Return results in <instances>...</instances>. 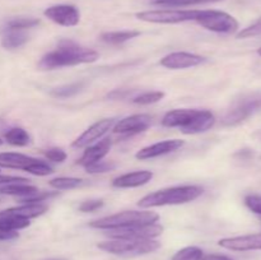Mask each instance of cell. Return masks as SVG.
Wrapping results in <instances>:
<instances>
[{
	"label": "cell",
	"mask_w": 261,
	"mask_h": 260,
	"mask_svg": "<svg viewBox=\"0 0 261 260\" xmlns=\"http://www.w3.org/2000/svg\"><path fill=\"white\" fill-rule=\"evenodd\" d=\"M203 255V250L199 249V247L188 246L178 250V251L173 255L172 260H201Z\"/></svg>",
	"instance_id": "obj_29"
},
{
	"label": "cell",
	"mask_w": 261,
	"mask_h": 260,
	"mask_svg": "<svg viewBox=\"0 0 261 260\" xmlns=\"http://www.w3.org/2000/svg\"><path fill=\"white\" fill-rule=\"evenodd\" d=\"M261 96H250L237 101L224 115L222 122L226 126H233L249 119L255 111L260 109Z\"/></svg>",
	"instance_id": "obj_8"
},
{
	"label": "cell",
	"mask_w": 261,
	"mask_h": 260,
	"mask_svg": "<svg viewBox=\"0 0 261 260\" xmlns=\"http://www.w3.org/2000/svg\"><path fill=\"white\" fill-rule=\"evenodd\" d=\"M38 24H40V19H36V18H14V19H10L7 23L5 30L25 31Z\"/></svg>",
	"instance_id": "obj_28"
},
{
	"label": "cell",
	"mask_w": 261,
	"mask_h": 260,
	"mask_svg": "<svg viewBox=\"0 0 261 260\" xmlns=\"http://www.w3.org/2000/svg\"><path fill=\"white\" fill-rule=\"evenodd\" d=\"M245 204H246V206L252 213L261 216V195L250 194V195H247L245 198Z\"/></svg>",
	"instance_id": "obj_35"
},
{
	"label": "cell",
	"mask_w": 261,
	"mask_h": 260,
	"mask_svg": "<svg viewBox=\"0 0 261 260\" xmlns=\"http://www.w3.org/2000/svg\"><path fill=\"white\" fill-rule=\"evenodd\" d=\"M28 172L32 173L35 176H47L50 173L54 172V168L51 167L48 163H46L45 161L36 160L35 163L31 166V168L28 170Z\"/></svg>",
	"instance_id": "obj_31"
},
{
	"label": "cell",
	"mask_w": 261,
	"mask_h": 260,
	"mask_svg": "<svg viewBox=\"0 0 261 260\" xmlns=\"http://www.w3.org/2000/svg\"><path fill=\"white\" fill-rule=\"evenodd\" d=\"M261 35V17L256 22L252 23L251 25L249 27L244 28L242 31H240L237 33L236 37L237 38H250V37H255V36H260Z\"/></svg>",
	"instance_id": "obj_33"
},
{
	"label": "cell",
	"mask_w": 261,
	"mask_h": 260,
	"mask_svg": "<svg viewBox=\"0 0 261 260\" xmlns=\"http://www.w3.org/2000/svg\"><path fill=\"white\" fill-rule=\"evenodd\" d=\"M216 122V117L209 110L177 109L168 111L163 116L162 125L178 127L184 134H200L208 132Z\"/></svg>",
	"instance_id": "obj_2"
},
{
	"label": "cell",
	"mask_w": 261,
	"mask_h": 260,
	"mask_svg": "<svg viewBox=\"0 0 261 260\" xmlns=\"http://www.w3.org/2000/svg\"><path fill=\"white\" fill-rule=\"evenodd\" d=\"M219 246L232 251H252L261 250V233L245 235V236L227 237L219 240Z\"/></svg>",
	"instance_id": "obj_14"
},
{
	"label": "cell",
	"mask_w": 261,
	"mask_h": 260,
	"mask_svg": "<svg viewBox=\"0 0 261 260\" xmlns=\"http://www.w3.org/2000/svg\"><path fill=\"white\" fill-rule=\"evenodd\" d=\"M103 200L101 199H92V200H86L79 205V211L83 213H89V212H96L103 206Z\"/></svg>",
	"instance_id": "obj_36"
},
{
	"label": "cell",
	"mask_w": 261,
	"mask_h": 260,
	"mask_svg": "<svg viewBox=\"0 0 261 260\" xmlns=\"http://www.w3.org/2000/svg\"><path fill=\"white\" fill-rule=\"evenodd\" d=\"M83 87H84L83 82L65 84V86H61V87H58V88L53 89L50 94L53 97H55V98H69V97H73L75 96L76 93H79Z\"/></svg>",
	"instance_id": "obj_25"
},
{
	"label": "cell",
	"mask_w": 261,
	"mask_h": 260,
	"mask_svg": "<svg viewBox=\"0 0 261 260\" xmlns=\"http://www.w3.org/2000/svg\"><path fill=\"white\" fill-rule=\"evenodd\" d=\"M150 124H152V116H149V115H132V116H127L116 122L114 125V132L116 134L125 135V137H129V135L132 137V135L145 132L150 126Z\"/></svg>",
	"instance_id": "obj_11"
},
{
	"label": "cell",
	"mask_w": 261,
	"mask_h": 260,
	"mask_svg": "<svg viewBox=\"0 0 261 260\" xmlns=\"http://www.w3.org/2000/svg\"><path fill=\"white\" fill-rule=\"evenodd\" d=\"M153 178L152 171L142 170V171H134V172H127L124 175L119 176V177L114 178L112 185L115 188H138V186H143L145 184L149 183Z\"/></svg>",
	"instance_id": "obj_17"
},
{
	"label": "cell",
	"mask_w": 261,
	"mask_h": 260,
	"mask_svg": "<svg viewBox=\"0 0 261 260\" xmlns=\"http://www.w3.org/2000/svg\"><path fill=\"white\" fill-rule=\"evenodd\" d=\"M185 145V142L181 139H170V140H163V142L154 143L152 145L143 148L139 152L135 154V157L140 161L150 160V158L161 157V155L168 154L175 150H178Z\"/></svg>",
	"instance_id": "obj_15"
},
{
	"label": "cell",
	"mask_w": 261,
	"mask_h": 260,
	"mask_svg": "<svg viewBox=\"0 0 261 260\" xmlns=\"http://www.w3.org/2000/svg\"><path fill=\"white\" fill-rule=\"evenodd\" d=\"M222 0H155L153 2L154 5L165 8H180L189 7V5H198V4H208V3H218Z\"/></svg>",
	"instance_id": "obj_26"
},
{
	"label": "cell",
	"mask_w": 261,
	"mask_h": 260,
	"mask_svg": "<svg viewBox=\"0 0 261 260\" xmlns=\"http://www.w3.org/2000/svg\"><path fill=\"white\" fill-rule=\"evenodd\" d=\"M163 227L158 223L138 224V226L125 227V228L109 229L107 235L112 239L121 240H154L162 235Z\"/></svg>",
	"instance_id": "obj_9"
},
{
	"label": "cell",
	"mask_w": 261,
	"mask_h": 260,
	"mask_svg": "<svg viewBox=\"0 0 261 260\" xmlns=\"http://www.w3.org/2000/svg\"><path fill=\"white\" fill-rule=\"evenodd\" d=\"M163 97H165V93L161 91L144 92V93L134 97L132 101H133V103H135V105H153V103H157V102L162 101Z\"/></svg>",
	"instance_id": "obj_30"
},
{
	"label": "cell",
	"mask_w": 261,
	"mask_h": 260,
	"mask_svg": "<svg viewBox=\"0 0 261 260\" xmlns=\"http://www.w3.org/2000/svg\"><path fill=\"white\" fill-rule=\"evenodd\" d=\"M111 139H103L101 142L96 143V144L89 145L76 163L83 166V167H87V166L93 165L98 161H102L111 149Z\"/></svg>",
	"instance_id": "obj_16"
},
{
	"label": "cell",
	"mask_w": 261,
	"mask_h": 260,
	"mask_svg": "<svg viewBox=\"0 0 261 260\" xmlns=\"http://www.w3.org/2000/svg\"><path fill=\"white\" fill-rule=\"evenodd\" d=\"M45 155L51 162L61 163L66 160V153L61 148H50L45 152Z\"/></svg>",
	"instance_id": "obj_37"
},
{
	"label": "cell",
	"mask_w": 261,
	"mask_h": 260,
	"mask_svg": "<svg viewBox=\"0 0 261 260\" xmlns=\"http://www.w3.org/2000/svg\"><path fill=\"white\" fill-rule=\"evenodd\" d=\"M86 168V172L88 173H105V172H109V171H112L116 168V165L112 162H106V161H98V162L93 163V165H89L87 166Z\"/></svg>",
	"instance_id": "obj_32"
},
{
	"label": "cell",
	"mask_w": 261,
	"mask_h": 260,
	"mask_svg": "<svg viewBox=\"0 0 261 260\" xmlns=\"http://www.w3.org/2000/svg\"><path fill=\"white\" fill-rule=\"evenodd\" d=\"M200 10H181V9H157L145 10L135 14L140 20L149 23H163V24H175V23L195 20Z\"/></svg>",
	"instance_id": "obj_7"
},
{
	"label": "cell",
	"mask_w": 261,
	"mask_h": 260,
	"mask_svg": "<svg viewBox=\"0 0 261 260\" xmlns=\"http://www.w3.org/2000/svg\"><path fill=\"white\" fill-rule=\"evenodd\" d=\"M83 180L78 177H56L50 180L51 188L56 189V190H71L78 186L82 185Z\"/></svg>",
	"instance_id": "obj_27"
},
{
	"label": "cell",
	"mask_w": 261,
	"mask_h": 260,
	"mask_svg": "<svg viewBox=\"0 0 261 260\" xmlns=\"http://www.w3.org/2000/svg\"><path fill=\"white\" fill-rule=\"evenodd\" d=\"M19 237L17 231H2L0 229V241H10Z\"/></svg>",
	"instance_id": "obj_40"
},
{
	"label": "cell",
	"mask_w": 261,
	"mask_h": 260,
	"mask_svg": "<svg viewBox=\"0 0 261 260\" xmlns=\"http://www.w3.org/2000/svg\"><path fill=\"white\" fill-rule=\"evenodd\" d=\"M0 145H3V140L2 139H0Z\"/></svg>",
	"instance_id": "obj_43"
},
{
	"label": "cell",
	"mask_w": 261,
	"mask_h": 260,
	"mask_svg": "<svg viewBox=\"0 0 261 260\" xmlns=\"http://www.w3.org/2000/svg\"><path fill=\"white\" fill-rule=\"evenodd\" d=\"M204 193L203 188L196 185L173 186L148 194L138 201L140 208H154L163 205H177V204L190 203L198 199Z\"/></svg>",
	"instance_id": "obj_3"
},
{
	"label": "cell",
	"mask_w": 261,
	"mask_h": 260,
	"mask_svg": "<svg viewBox=\"0 0 261 260\" xmlns=\"http://www.w3.org/2000/svg\"><path fill=\"white\" fill-rule=\"evenodd\" d=\"M36 160L37 158L22 154V153L4 152L0 153V167L15 168V170H23L28 172Z\"/></svg>",
	"instance_id": "obj_18"
},
{
	"label": "cell",
	"mask_w": 261,
	"mask_h": 260,
	"mask_svg": "<svg viewBox=\"0 0 261 260\" xmlns=\"http://www.w3.org/2000/svg\"><path fill=\"white\" fill-rule=\"evenodd\" d=\"M195 22L208 31L217 33L231 35L239 30V22L236 18L222 10H200Z\"/></svg>",
	"instance_id": "obj_6"
},
{
	"label": "cell",
	"mask_w": 261,
	"mask_h": 260,
	"mask_svg": "<svg viewBox=\"0 0 261 260\" xmlns=\"http://www.w3.org/2000/svg\"><path fill=\"white\" fill-rule=\"evenodd\" d=\"M5 140L15 147H24L31 142V135L22 127H12L5 133Z\"/></svg>",
	"instance_id": "obj_24"
},
{
	"label": "cell",
	"mask_w": 261,
	"mask_h": 260,
	"mask_svg": "<svg viewBox=\"0 0 261 260\" xmlns=\"http://www.w3.org/2000/svg\"><path fill=\"white\" fill-rule=\"evenodd\" d=\"M201 260H234L232 257L226 256V255H219V254H208L203 255Z\"/></svg>",
	"instance_id": "obj_41"
},
{
	"label": "cell",
	"mask_w": 261,
	"mask_h": 260,
	"mask_svg": "<svg viewBox=\"0 0 261 260\" xmlns=\"http://www.w3.org/2000/svg\"><path fill=\"white\" fill-rule=\"evenodd\" d=\"M38 191L40 190L36 186L27 185L25 183L10 184V185H4L3 188H0V194L19 196V198H27V196L35 195Z\"/></svg>",
	"instance_id": "obj_22"
},
{
	"label": "cell",
	"mask_w": 261,
	"mask_h": 260,
	"mask_svg": "<svg viewBox=\"0 0 261 260\" xmlns=\"http://www.w3.org/2000/svg\"><path fill=\"white\" fill-rule=\"evenodd\" d=\"M97 247L103 251L120 256H138L157 251L161 244L155 240H121L114 239L99 242Z\"/></svg>",
	"instance_id": "obj_5"
},
{
	"label": "cell",
	"mask_w": 261,
	"mask_h": 260,
	"mask_svg": "<svg viewBox=\"0 0 261 260\" xmlns=\"http://www.w3.org/2000/svg\"><path fill=\"white\" fill-rule=\"evenodd\" d=\"M46 18L53 20L54 23L64 27H73L81 20V13L78 8L70 4H59L47 8L43 12Z\"/></svg>",
	"instance_id": "obj_10"
},
{
	"label": "cell",
	"mask_w": 261,
	"mask_h": 260,
	"mask_svg": "<svg viewBox=\"0 0 261 260\" xmlns=\"http://www.w3.org/2000/svg\"><path fill=\"white\" fill-rule=\"evenodd\" d=\"M30 36L25 31L20 30H5L3 36L2 45L7 50H14V48L22 47L28 41Z\"/></svg>",
	"instance_id": "obj_20"
},
{
	"label": "cell",
	"mask_w": 261,
	"mask_h": 260,
	"mask_svg": "<svg viewBox=\"0 0 261 260\" xmlns=\"http://www.w3.org/2000/svg\"><path fill=\"white\" fill-rule=\"evenodd\" d=\"M56 193H42V191H38L37 194L35 195L27 196V198H22L20 199V203L22 204H38V203H43L47 199L53 198L55 196Z\"/></svg>",
	"instance_id": "obj_34"
},
{
	"label": "cell",
	"mask_w": 261,
	"mask_h": 260,
	"mask_svg": "<svg viewBox=\"0 0 261 260\" xmlns=\"http://www.w3.org/2000/svg\"><path fill=\"white\" fill-rule=\"evenodd\" d=\"M99 58V54L92 48L82 47L75 42L69 40L60 41L55 50L50 51L38 63V66L46 70L64 68V66H74L79 64L94 63Z\"/></svg>",
	"instance_id": "obj_1"
},
{
	"label": "cell",
	"mask_w": 261,
	"mask_h": 260,
	"mask_svg": "<svg viewBox=\"0 0 261 260\" xmlns=\"http://www.w3.org/2000/svg\"><path fill=\"white\" fill-rule=\"evenodd\" d=\"M30 224V219L0 212V229L2 231H18V229L25 228Z\"/></svg>",
	"instance_id": "obj_21"
},
{
	"label": "cell",
	"mask_w": 261,
	"mask_h": 260,
	"mask_svg": "<svg viewBox=\"0 0 261 260\" xmlns=\"http://www.w3.org/2000/svg\"><path fill=\"white\" fill-rule=\"evenodd\" d=\"M257 54H259V55L261 56V47L259 48V50H257Z\"/></svg>",
	"instance_id": "obj_42"
},
{
	"label": "cell",
	"mask_w": 261,
	"mask_h": 260,
	"mask_svg": "<svg viewBox=\"0 0 261 260\" xmlns=\"http://www.w3.org/2000/svg\"><path fill=\"white\" fill-rule=\"evenodd\" d=\"M115 125V119H102L99 121L94 122L93 125L88 127L82 135H79L73 142L74 148H87L98 140L99 138L103 137L110 129H112Z\"/></svg>",
	"instance_id": "obj_12"
},
{
	"label": "cell",
	"mask_w": 261,
	"mask_h": 260,
	"mask_svg": "<svg viewBox=\"0 0 261 260\" xmlns=\"http://www.w3.org/2000/svg\"><path fill=\"white\" fill-rule=\"evenodd\" d=\"M206 61L205 58L196 54L191 53H184V51H178V53H172L166 55L165 58L161 59V65L165 66L167 69H188L198 66L200 64H204Z\"/></svg>",
	"instance_id": "obj_13"
},
{
	"label": "cell",
	"mask_w": 261,
	"mask_h": 260,
	"mask_svg": "<svg viewBox=\"0 0 261 260\" xmlns=\"http://www.w3.org/2000/svg\"><path fill=\"white\" fill-rule=\"evenodd\" d=\"M140 35L139 31H114V32H105L101 35V40L110 45H121L127 42L133 38L138 37Z\"/></svg>",
	"instance_id": "obj_23"
},
{
	"label": "cell",
	"mask_w": 261,
	"mask_h": 260,
	"mask_svg": "<svg viewBox=\"0 0 261 260\" xmlns=\"http://www.w3.org/2000/svg\"><path fill=\"white\" fill-rule=\"evenodd\" d=\"M160 219V216L154 212L147 211H125L121 213L112 214V216L103 217V218L96 219L89 223L93 228L99 229H116L125 228L130 226H138V224H149L155 223Z\"/></svg>",
	"instance_id": "obj_4"
},
{
	"label": "cell",
	"mask_w": 261,
	"mask_h": 260,
	"mask_svg": "<svg viewBox=\"0 0 261 260\" xmlns=\"http://www.w3.org/2000/svg\"><path fill=\"white\" fill-rule=\"evenodd\" d=\"M129 93L130 91H127V89H114V91L110 92V93L107 94V97L112 99H122L125 98Z\"/></svg>",
	"instance_id": "obj_39"
},
{
	"label": "cell",
	"mask_w": 261,
	"mask_h": 260,
	"mask_svg": "<svg viewBox=\"0 0 261 260\" xmlns=\"http://www.w3.org/2000/svg\"><path fill=\"white\" fill-rule=\"evenodd\" d=\"M27 178L18 177V176H8V175H0V185H10V184H19V183H27Z\"/></svg>",
	"instance_id": "obj_38"
},
{
	"label": "cell",
	"mask_w": 261,
	"mask_h": 260,
	"mask_svg": "<svg viewBox=\"0 0 261 260\" xmlns=\"http://www.w3.org/2000/svg\"><path fill=\"white\" fill-rule=\"evenodd\" d=\"M48 209V206L43 203L38 204H22V205L13 206V208L5 209L3 211L4 213L13 214V216L23 217V218H36L38 216H42L43 213H46Z\"/></svg>",
	"instance_id": "obj_19"
}]
</instances>
